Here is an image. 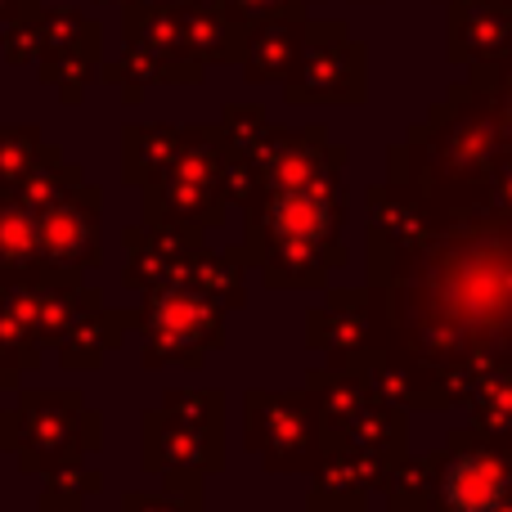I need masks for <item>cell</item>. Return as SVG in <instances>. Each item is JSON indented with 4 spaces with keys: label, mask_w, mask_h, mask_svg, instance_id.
Masks as SVG:
<instances>
[{
    "label": "cell",
    "mask_w": 512,
    "mask_h": 512,
    "mask_svg": "<svg viewBox=\"0 0 512 512\" xmlns=\"http://www.w3.org/2000/svg\"><path fill=\"white\" fill-rule=\"evenodd\" d=\"M441 499L450 512H499L508 499V472L490 454H454L441 477Z\"/></svg>",
    "instance_id": "cell-1"
}]
</instances>
